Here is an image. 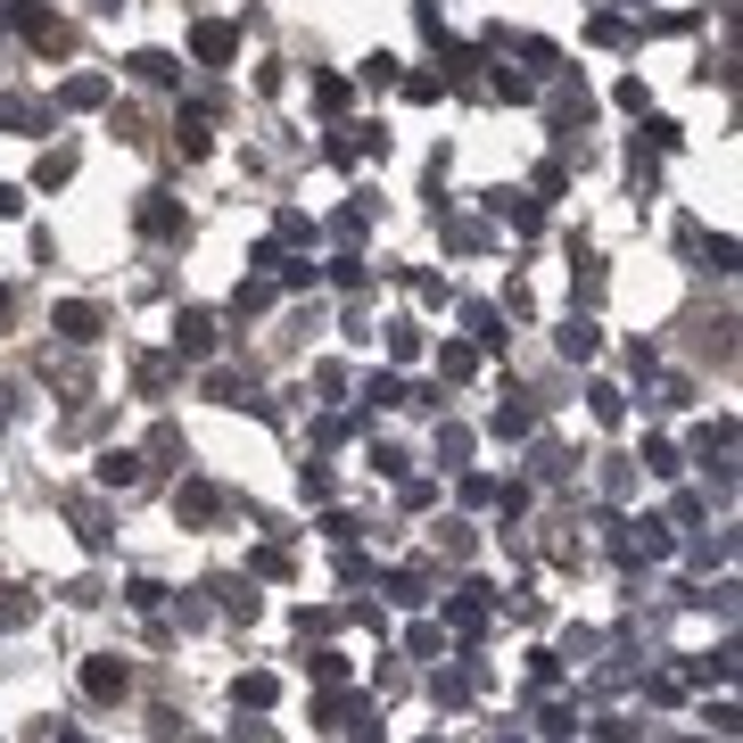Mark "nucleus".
Segmentation results:
<instances>
[{
    "label": "nucleus",
    "mask_w": 743,
    "mask_h": 743,
    "mask_svg": "<svg viewBox=\"0 0 743 743\" xmlns=\"http://www.w3.org/2000/svg\"><path fill=\"white\" fill-rule=\"evenodd\" d=\"M99 331H108V322H99V306H83V297H67V306H58V339H74V347H92Z\"/></svg>",
    "instance_id": "nucleus-1"
},
{
    "label": "nucleus",
    "mask_w": 743,
    "mask_h": 743,
    "mask_svg": "<svg viewBox=\"0 0 743 743\" xmlns=\"http://www.w3.org/2000/svg\"><path fill=\"white\" fill-rule=\"evenodd\" d=\"M232 50H240V34H232V25H199V34H190V58H199V67H223Z\"/></svg>",
    "instance_id": "nucleus-2"
},
{
    "label": "nucleus",
    "mask_w": 743,
    "mask_h": 743,
    "mask_svg": "<svg viewBox=\"0 0 743 743\" xmlns=\"http://www.w3.org/2000/svg\"><path fill=\"white\" fill-rule=\"evenodd\" d=\"M83 686H92V703H116L132 677H125V661H92V669H83Z\"/></svg>",
    "instance_id": "nucleus-3"
},
{
    "label": "nucleus",
    "mask_w": 743,
    "mask_h": 743,
    "mask_svg": "<svg viewBox=\"0 0 743 743\" xmlns=\"http://www.w3.org/2000/svg\"><path fill=\"white\" fill-rule=\"evenodd\" d=\"M174 339H182V355H207V347H215V315H199V306H190V315L174 322Z\"/></svg>",
    "instance_id": "nucleus-4"
},
{
    "label": "nucleus",
    "mask_w": 743,
    "mask_h": 743,
    "mask_svg": "<svg viewBox=\"0 0 743 743\" xmlns=\"http://www.w3.org/2000/svg\"><path fill=\"white\" fill-rule=\"evenodd\" d=\"M215 512H223V496H215L207 480H190V487H182V520H215Z\"/></svg>",
    "instance_id": "nucleus-5"
},
{
    "label": "nucleus",
    "mask_w": 743,
    "mask_h": 743,
    "mask_svg": "<svg viewBox=\"0 0 743 743\" xmlns=\"http://www.w3.org/2000/svg\"><path fill=\"white\" fill-rule=\"evenodd\" d=\"M132 74H141V83H174V74H182V58H166V50H141V58H132Z\"/></svg>",
    "instance_id": "nucleus-6"
},
{
    "label": "nucleus",
    "mask_w": 743,
    "mask_h": 743,
    "mask_svg": "<svg viewBox=\"0 0 743 743\" xmlns=\"http://www.w3.org/2000/svg\"><path fill=\"white\" fill-rule=\"evenodd\" d=\"M141 480V455H99V487H132Z\"/></svg>",
    "instance_id": "nucleus-7"
},
{
    "label": "nucleus",
    "mask_w": 743,
    "mask_h": 743,
    "mask_svg": "<svg viewBox=\"0 0 743 743\" xmlns=\"http://www.w3.org/2000/svg\"><path fill=\"white\" fill-rule=\"evenodd\" d=\"M25 620H34V594H25V587H0V628H25Z\"/></svg>",
    "instance_id": "nucleus-8"
},
{
    "label": "nucleus",
    "mask_w": 743,
    "mask_h": 743,
    "mask_svg": "<svg viewBox=\"0 0 743 743\" xmlns=\"http://www.w3.org/2000/svg\"><path fill=\"white\" fill-rule=\"evenodd\" d=\"M0 125H42V99H25V92H9V99H0Z\"/></svg>",
    "instance_id": "nucleus-9"
},
{
    "label": "nucleus",
    "mask_w": 743,
    "mask_h": 743,
    "mask_svg": "<svg viewBox=\"0 0 743 743\" xmlns=\"http://www.w3.org/2000/svg\"><path fill=\"white\" fill-rule=\"evenodd\" d=\"M58 99H67V108H99V83H92V74H74V83H67Z\"/></svg>",
    "instance_id": "nucleus-10"
},
{
    "label": "nucleus",
    "mask_w": 743,
    "mask_h": 743,
    "mask_svg": "<svg viewBox=\"0 0 743 743\" xmlns=\"http://www.w3.org/2000/svg\"><path fill=\"white\" fill-rule=\"evenodd\" d=\"M273 703V677H240V710H264Z\"/></svg>",
    "instance_id": "nucleus-11"
},
{
    "label": "nucleus",
    "mask_w": 743,
    "mask_h": 743,
    "mask_svg": "<svg viewBox=\"0 0 743 743\" xmlns=\"http://www.w3.org/2000/svg\"><path fill=\"white\" fill-rule=\"evenodd\" d=\"M562 355H594V322H570V331H562Z\"/></svg>",
    "instance_id": "nucleus-12"
},
{
    "label": "nucleus",
    "mask_w": 743,
    "mask_h": 743,
    "mask_svg": "<svg viewBox=\"0 0 743 743\" xmlns=\"http://www.w3.org/2000/svg\"><path fill=\"white\" fill-rule=\"evenodd\" d=\"M17 207H25V190H9V182H0V223L17 215Z\"/></svg>",
    "instance_id": "nucleus-13"
}]
</instances>
